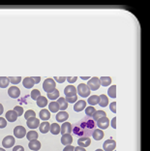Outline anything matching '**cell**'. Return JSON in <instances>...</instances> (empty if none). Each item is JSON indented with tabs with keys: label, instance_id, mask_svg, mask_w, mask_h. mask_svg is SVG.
<instances>
[{
	"label": "cell",
	"instance_id": "48",
	"mask_svg": "<svg viewBox=\"0 0 150 151\" xmlns=\"http://www.w3.org/2000/svg\"><path fill=\"white\" fill-rule=\"evenodd\" d=\"M32 78H33L34 82H35V84L36 83H39L40 81H41V78L40 77H32Z\"/></svg>",
	"mask_w": 150,
	"mask_h": 151
},
{
	"label": "cell",
	"instance_id": "24",
	"mask_svg": "<svg viewBox=\"0 0 150 151\" xmlns=\"http://www.w3.org/2000/svg\"><path fill=\"white\" fill-rule=\"evenodd\" d=\"M57 104L59 106V111H64L68 108V103L65 98H59L58 101H57Z\"/></svg>",
	"mask_w": 150,
	"mask_h": 151
},
{
	"label": "cell",
	"instance_id": "13",
	"mask_svg": "<svg viewBox=\"0 0 150 151\" xmlns=\"http://www.w3.org/2000/svg\"><path fill=\"white\" fill-rule=\"evenodd\" d=\"M73 130V127L72 124H70L69 122H64L62 126L60 127V133L62 135H65V134H71Z\"/></svg>",
	"mask_w": 150,
	"mask_h": 151
},
{
	"label": "cell",
	"instance_id": "23",
	"mask_svg": "<svg viewBox=\"0 0 150 151\" xmlns=\"http://www.w3.org/2000/svg\"><path fill=\"white\" fill-rule=\"evenodd\" d=\"M108 105V98L105 94H102L99 96V106H101L102 108H106Z\"/></svg>",
	"mask_w": 150,
	"mask_h": 151
},
{
	"label": "cell",
	"instance_id": "2",
	"mask_svg": "<svg viewBox=\"0 0 150 151\" xmlns=\"http://www.w3.org/2000/svg\"><path fill=\"white\" fill-rule=\"evenodd\" d=\"M55 86H56V82L54 81V80H52V78H47L43 83V89L47 93L52 92L54 89H55Z\"/></svg>",
	"mask_w": 150,
	"mask_h": 151
},
{
	"label": "cell",
	"instance_id": "15",
	"mask_svg": "<svg viewBox=\"0 0 150 151\" xmlns=\"http://www.w3.org/2000/svg\"><path fill=\"white\" fill-rule=\"evenodd\" d=\"M73 142V137L71 136V134H65L62 135L61 138V143L64 145H71V143Z\"/></svg>",
	"mask_w": 150,
	"mask_h": 151
},
{
	"label": "cell",
	"instance_id": "8",
	"mask_svg": "<svg viewBox=\"0 0 150 151\" xmlns=\"http://www.w3.org/2000/svg\"><path fill=\"white\" fill-rule=\"evenodd\" d=\"M90 143H91V139H90L89 137H80V138L78 139V146L83 147V148H85V147H87V146H89Z\"/></svg>",
	"mask_w": 150,
	"mask_h": 151
},
{
	"label": "cell",
	"instance_id": "22",
	"mask_svg": "<svg viewBox=\"0 0 150 151\" xmlns=\"http://www.w3.org/2000/svg\"><path fill=\"white\" fill-rule=\"evenodd\" d=\"M39 116H40L41 120H44V121H47V120L50 118V112L47 111V109H43L42 111H40Z\"/></svg>",
	"mask_w": 150,
	"mask_h": 151
},
{
	"label": "cell",
	"instance_id": "46",
	"mask_svg": "<svg viewBox=\"0 0 150 151\" xmlns=\"http://www.w3.org/2000/svg\"><path fill=\"white\" fill-rule=\"evenodd\" d=\"M74 149H75V147L71 145H66L65 148L63 149V151H74Z\"/></svg>",
	"mask_w": 150,
	"mask_h": 151
},
{
	"label": "cell",
	"instance_id": "3",
	"mask_svg": "<svg viewBox=\"0 0 150 151\" xmlns=\"http://www.w3.org/2000/svg\"><path fill=\"white\" fill-rule=\"evenodd\" d=\"M77 92H78V94L83 98L88 97V96L90 95V89L88 88V86L85 83L78 84L77 88Z\"/></svg>",
	"mask_w": 150,
	"mask_h": 151
},
{
	"label": "cell",
	"instance_id": "21",
	"mask_svg": "<svg viewBox=\"0 0 150 151\" xmlns=\"http://www.w3.org/2000/svg\"><path fill=\"white\" fill-rule=\"evenodd\" d=\"M50 124L47 121H44L43 123H40L39 125V130L42 134H47L50 131Z\"/></svg>",
	"mask_w": 150,
	"mask_h": 151
},
{
	"label": "cell",
	"instance_id": "43",
	"mask_svg": "<svg viewBox=\"0 0 150 151\" xmlns=\"http://www.w3.org/2000/svg\"><path fill=\"white\" fill-rule=\"evenodd\" d=\"M110 109L113 112V113H116V103L115 102H112L111 104L110 105Z\"/></svg>",
	"mask_w": 150,
	"mask_h": 151
},
{
	"label": "cell",
	"instance_id": "39",
	"mask_svg": "<svg viewBox=\"0 0 150 151\" xmlns=\"http://www.w3.org/2000/svg\"><path fill=\"white\" fill-rule=\"evenodd\" d=\"M65 99L68 104H75L78 101V96H71V97H66Z\"/></svg>",
	"mask_w": 150,
	"mask_h": 151
},
{
	"label": "cell",
	"instance_id": "25",
	"mask_svg": "<svg viewBox=\"0 0 150 151\" xmlns=\"http://www.w3.org/2000/svg\"><path fill=\"white\" fill-rule=\"evenodd\" d=\"M99 82H100V85H102V86H108L111 83V78L101 77V78H99Z\"/></svg>",
	"mask_w": 150,
	"mask_h": 151
},
{
	"label": "cell",
	"instance_id": "49",
	"mask_svg": "<svg viewBox=\"0 0 150 151\" xmlns=\"http://www.w3.org/2000/svg\"><path fill=\"white\" fill-rule=\"evenodd\" d=\"M74 151H86V150H85V148H83V147H80V146H77V147H75Z\"/></svg>",
	"mask_w": 150,
	"mask_h": 151
},
{
	"label": "cell",
	"instance_id": "10",
	"mask_svg": "<svg viewBox=\"0 0 150 151\" xmlns=\"http://www.w3.org/2000/svg\"><path fill=\"white\" fill-rule=\"evenodd\" d=\"M97 126L100 128L101 130H105L108 128V126H110V120H108V118L106 116V117H103L101 119H99L97 121Z\"/></svg>",
	"mask_w": 150,
	"mask_h": 151
},
{
	"label": "cell",
	"instance_id": "42",
	"mask_svg": "<svg viewBox=\"0 0 150 151\" xmlns=\"http://www.w3.org/2000/svg\"><path fill=\"white\" fill-rule=\"evenodd\" d=\"M66 78H67L66 77H55L54 78V81L59 82V83H63V82L66 81Z\"/></svg>",
	"mask_w": 150,
	"mask_h": 151
},
{
	"label": "cell",
	"instance_id": "14",
	"mask_svg": "<svg viewBox=\"0 0 150 151\" xmlns=\"http://www.w3.org/2000/svg\"><path fill=\"white\" fill-rule=\"evenodd\" d=\"M85 107H86V102H85L84 100H78L75 103L74 111H77V112H80L81 111H83V109H85Z\"/></svg>",
	"mask_w": 150,
	"mask_h": 151
},
{
	"label": "cell",
	"instance_id": "26",
	"mask_svg": "<svg viewBox=\"0 0 150 151\" xmlns=\"http://www.w3.org/2000/svg\"><path fill=\"white\" fill-rule=\"evenodd\" d=\"M47 105V99L44 96H40V97L37 99V106L40 108H45Z\"/></svg>",
	"mask_w": 150,
	"mask_h": 151
},
{
	"label": "cell",
	"instance_id": "36",
	"mask_svg": "<svg viewBox=\"0 0 150 151\" xmlns=\"http://www.w3.org/2000/svg\"><path fill=\"white\" fill-rule=\"evenodd\" d=\"M33 117H36V112L32 111V109H28L26 112H24V118L26 120L29 118H33Z\"/></svg>",
	"mask_w": 150,
	"mask_h": 151
},
{
	"label": "cell",
	"instance_id": "40",
	"mask_svg": "<svg viewBox=\"0 0 150 151\" xmlns=\"http://www.w3.org/2000/svg\"><path fill=\"white\" fill-rule=\"evenodd\" d=\"M14 111L17 112L18 116H22L23 114V109L20 107V106H17V107L14 108Z\"/></svg>",
	"mask_w": 150,
	"mask_h": 151
},
{
	"label": "cell",
	"instance_id": "47",
	"mask_svg": "<svg viewBox=\"0 0 150 151\" xmlns=\"http://www.w3.org/2000/svg\"><path fill=\"white\" fill-rule=\"evenodd\" d=\"M111 126L113 129H116V117H113L111 120Z\"/></svg>",
	"mask_w": 150,
	"mask_h": 151
},
{
	"label": "cell",
	"instance_id": "6",
	"mask_svg": "<svg viewBox=\"0 0 150 151\" xmlns=\"http://www.w3.org/2000/svg\"><path fill=\"white\" fill-rule=\"evenodd\" d=\"M116 147V142H114L112 139H107L103 143V149L104 151H113Z\"/></svg>",
	"mask_w": 150,
	"mask_h": 151
},
{
	"label": "cell",
	"instance_id": "33",
	"mask_svg": "<svg viewBox=\"0 0 150 151\" xmlns=\"http://www.w3.org/2000/svg\"><path fill=\"white\" fill-rule=\"evenodd\" d=\"M59 97V91L57 90V89H54L52 92H50V93H47V98L50 99V100H56L57 98Z\"/></svg>",
	"mask_w": 150,
	"mask_h": 151
},
{
	"label": "cell",
	"instance_id": "20",
	"mask_svg": "<svg viewBox=\"0 0 150 151\" xmlns=\"http://www.w3.org/2000/svg\"><path fill=\"white\" fill-rule=\"evenodd\" d=\"M28 147L32 151H38L41 148V142L38 139L31 140V142H29V143H28Z\"/></svg>",
	"mask_w": 150,
	"mask_h": 151
},
{
	"label": "cell",
	"instance_id": "18",
	"mask_svg": "<svg viewBox=\"0 0 150 151\" xmlns=\"http://www.w3.org/2000/svg\"><path fill=\"white\" fill-rule=\"evenodd\" d=\"M104 136H105V134L103 132V130H101V129H95L93 133H92V137H93V139L95 140H101L104 138Z\"/></svg>",
	"mask_w": 150,
	"mask_h": 151
},
{
	"label": "cell",
	"instance_id": "4",
	"mask_svg": "<svg viewBox=\"0 0 150 151\" xmlns=\"http://www.w3.org/2000/svg\"><path fill=\"white\" fill-rule=\"evenodd\" d=\"M87 86L90 90H98L100 87V82H99V78L97 77H94L92 78H89V81H87Z\"/></svg>",
	"mask_w": 150,
	"mask_h": 151
},
{
	"label": "cell",
	"instance_id": "44",
	"mask_svg": "<svg viewBox=\"0 0 150 151\" xmlns=\"http://www.w3.org/2000/svg\"><path fill=\"white\" fill-rule=\"evenodd\" d=\"M66 80L68 81V82H69V83H74V82L77 81L78 77H68Z\"/></svg>",
	"mask_w": 150,
	"mask_h": 151
},
{
	"label": "cell",
	"instance_id": "31",
	"mask_svg": "<svg viewBox=\"0 0 150 151\" xmlns=\"http://www.w3.org/2000/svg\"><path fill=\"white\" fill-rule=\"evenodd\" d=\"M10 83L9 78L7 77H0V87L1 88H7Z\"/></svg>",
	"mask_w": 150,
	"mask_h": 151
},
{
	"label": "cell",
	"instance_id": "52",
	"mask_svg": "<svg viewBox=\"0 0 150 151\" xmlns=\"http://www.w3.org/2000/svg\"><path fill=\"white\" fill-rule=\"evenodd\" d=\"M95 151H104L103 149H97V150H95Z\"/></svg>",
	"mask_w": 150,
	"mask_h": 151
},
{
	"label": "cell",
	"instance_id": "30",
	"mask_svg": "<svg viewBox=\"0 0 150 151\" xmlns=\"http://www.w3.org/2000/svg\"><path fill=\"white\" fill-rule=\"evenodd\" d=\"M87 102H88V104L92 106V107H94L95 105H98L99 104V96H97V95H92V96H90V97L88 98Z\"/></svg>",
	"mask_w": 150,
	"mask_h": 151
},
{
	"label": "cell",
	"instance_id": "29",
	"mask_svg": "<svg viewBox=\"0 0 150 151\" xmlns=\"http://www.w3.org/2000/svg\"><path fill=\"white\" fill-rule=\"evenodd\" d=\"M50 131L52 132V135H58L60 133V126L57 124V123H52V124L50 125Z\"/></svg>",
	"mask_w": 150,
	"mask_h": 151
},
{
	"label": "cell",
	"instance_id": "45",
	"mask_svg": "<svg viewBox=\"0 0 150 151\" xmlns=\"http://www.w3.org/2000/svg\"><path fill=\"white\" fill-rule=\"evenodd\" d=\"M13 151H24V148L22 145H16L13 148Z\"/></svg>",
	"mask_w": 150,
	"mask_h": 151
},
{
	"label": "cell",
	"instance_id": "38",
	"mask_svg": "<svg viewBox=\"0 0 150 151\" xmlns=\"http://www.w3.org/2000/svg\"><path fill=\"white\" fill-rule=\"evenodd\" d=\"M10 82H12L13 84H18L22 81V78L20 77H9Z\"/></svg>",
	"mask_w": 150,
	"mask_h": 151
},
{
	"label": "cell",
	"instance_id": "27",
	"mask_svg": "<svg viewBox=\"0 0 150 151\" xmlns=\"http://www.w3.org/2000/svg\"><path fill=\"white\" fill-rule=\"evenodd\" d=\"M38 133H37L36 131H34V130H32V131H29L28 133H26V138L27 139L29 140V142H31V140H35L38 139Z\"/></svg>",
	"mask_w": 150,
	"mask_h": 151
},
{
	"label": "cell",
	"instance_id": "19",
	"mask_svg": "<svg viewBox=\"0 0 150 151\" xmlns=\"http://www.w3.org/2000/svg\"><path fill=\"white\" fill-rule=\"evenodd\" d=\"M6 119L9 122H14L18 119V114L15 111H8L6 112Z\"/></svg>",
	"mask_w": 150,
	"mask_h": 151
},
{
	"label": "cell",
	"instance_id": "1",
	"mask_svg": "<svg viewBox=\"0 0 150 151\" xmlns=\"http://www.w3.org/2000/svg\"><path fill=\"white\" fill-rule=\"evenodd\" d=\"M73 127L72 131L78 137H89L92 136V133L95 130L96 123L93 119L90 118H83L80 121L77 122Z\"/></svg>",
	"mask_w": 150,
	"mask_h": 151
},
{
	"label": "cell",
	"instance_id": "28",
	"mask_svg": "<svg viewBox=\"0 0 150 151\" xmlns=\"http://www.w3.org/2000/svg\"><path fill=\"white\" fill-rule=\"evenodd\" d=\"M106 116H107V114H106V112L104 111H96V112L94 113V115L92 117H93L94 121H98L99 119L106 117Z\"/></svg>",
	"mask_w": 150,
	"mask_h": 151
},
{
	"label": "cell",
	"instance_id": "51",
	"mask_svg": "<svg viewBox=\"0 0 150 151\" xmlns=\"http://www.w3.org/2000/svg\"><path fill=\"white\" fill-rule=\"evenodd\" d=\"M81 80H83V81H85V80H89V78H88V77H81Z\"/></svg>",
	"mask_w": 150,
	"mask_h": 151
},
{
	"label": "cell",
	"instance_id": "41",
	"mask_svg": "<svg viewBox=\"0 0 150 151\" xmlns=\"http://www.w3.org/2000/svg\"><path fill=\"white\" fill-rule=\"evenodd\" d=\"M6 125H7V120L3 117H0V129L5 128Z\"/></svg>",
	"mask_w": 150,
	"mask_h": 151
},
{
	"label": "cell",
	"instance_id": "9",
	"mask_svg": "<svg viewBox=\"0 0 150 151\" xmlns=\"http://www.w3.org/2000/svg\"><path fill=\"white\" fill-rule=\"evenodd\" d=\"M8 94L9 96L11 98L13 99H17V98H19V95H20V90H19V88H18L17 86H11L9 89H8Z\"/></svg>",
	"mask_w": 150,
	"mask_h": 151
},
{
	"label": "cell",
	"instance_id": "37",
	"mask_svg": "<svg viewBox=\"0 0 150 151\" xmlns=\"http://www.w3.org/2000/svg\"><path fill=\"white\" fill-rule=\"evenodd\" d=\"M40 96H41V93H40V91L38 90V89H33V90L31 91V98H32V100L37 101V99H38Z\"/></svg>",
	"mask_w": 150,
	"mask_h": 151
},
{
	"label": "cell",
	"instance_id": "53",
	"mask_svg": "<svg viewBox=\"0 0 150 151\" xmlns=\"http://www.w3.org/2000/svg\"><path fill=\"white\" fill-rule=\"evenodd\" d=\"M0 151H6L5 149H3V148H0Z\"/></svg>",
	"mask_w": 150,
	"mask_h": 151
},
{
	"label": "cell",
	"instance_id": "35",
	"mask_svg": "<svg viewBox=\"0 0 150 151\" xmlns=\"http://www.w3.org/2000/svg\"><path fill=\"white\" fill-rule=\"evenodd\" d=\"M95 112H96V109H95L94 107H92V106L85 108V114H86L88 117H91V116H93Z\"/></svg>",
	"mask_w": 150,
	"mask_h": 151
},
{
	"label": "cell",
	"instance_id": "50",
	"mask_svg": "<svg viewBox=\"0 0 150 151\" xmlns=\"http://www.w3.org/2000/svg\"><path fill=\"white\" fill-rule=\"evenodd\" d=\"M3 111H4V108H3V106H2L1 104H0V115L2 114Z\"/></svg>",
	"mask_w": 150,
	"mask_h": 151
},
{
	"label": "cell",
	"instance_id": "32",
	"mask_svg": "<svg viewBox=\"0 0 150 151\" xmlns=\"http://www.w3.org/2000/svg\"><path fill=\"white\" fill-rule=\"evenodd\" d=\"M49 109L52 112H58L59 106H58V104H57V102L52 101V103H50L49 104Z\"/></svg>",
	"mask_w": 150,
	"mask_h": 151
},
{
	"label": "cell",
	"instance_id": "12",
	"mask_svg": "<svg viewBox=\"0 0 150 151\" xmlns=\"http://www.w3.org/2000/svg\"><path fill=\"white\" fill-rule=\"evenodd\" d=\"M64 94L66 97H71V96H76L77 95V88L74 85H68L64 89Z\"/></svg>",
	"mask_w": 150,
	"mask_h": 151
},
{
	"label": "cell",
	"instance_id": "34",
	"mask_svg": "<svg viewBox=\"0 0 150 151\" xmlns=\"http://www.w3.org/2000/svg\"><path fill=\"white\" fill-rule=\"evenodd\" d=\"M108 96L111 98H116V85H111L108 90Z\"/></svg>",
	"mask_w": 150,
	"mask_h": 151
},
{
	"label": "cell",
	"instance_id": "7",
	"mask_svg": "<svg viewBox=\"0 0 150 151\" xmlns=\"http://www.w3.org/2000/svg\"><path fill=\"white\" fill-rule=\"evenodd\" d=\"M15 145V138L13 136H6L2 140V145L5 148H11Z\"/></svg>",
	"mask_w": 150,
	"mask_h": 151
},
{
	"label": "cell",
	"instance_id": "16",
	"mask_svg": "<svg viewBox=\"0 0 150 151\" xmlns=\"http://www.w3.org/2000/svg\"><path fill=\"white\" fill-rule=\"evenodd\" d=\"M68 118H69V114H68V112H66L65 111H61L60 112H57L56 120L58 122H66V120H68Z\"/></svg>",
	"mask_w": 150,
	"mask_h": 151
},
{
	"label": "cell",
	"instance_id": "17",
	"mask_svg": "<svg viewBox=\"0 0 150 151\" xmlns=\"http://www.w3.org/2000/svg\"><path fill=\"white\" fill-rule=\"evenodd\" d=\"M22 84L23 86L27 89H30L34 86V84H35V82H34L32 77H27L25 78H23V81H22Z\"/></svg>",
	"mask_w": 150,
	"mask_h": 151
},
{
	"label": "cell",
	"instance_id": "11",
	"mask_svg": "<svg viewBox=\"0 0 150 151\" xmlns=\"http://www.w3.org/2000/svg\"><path fill=\"white\" fill-rule=\"evenodd\" d=\"M26 125L28 126V128L30 129H36V128H38L40 125V120L37 119L36 117L29 118V119H27Z\"/></svg>",
	"mask_w": 150,
	"mask_h": 151
},
{
	"label": "cell",
	"instance_id": "5",
	"mask_svg": "<svg viewBox=\"0 0 150 151\" xmlns=\"http://www.w3.org/2000/svg\"><path fill=\"white\" fill-rule=\"evenodd\" d=\"M14 136L17 139H22L26 136V130L23 126H17L14 129Z\"/></svg>",
	"mask_w": 150,
	"mask_h": 151
}]
</instances>
